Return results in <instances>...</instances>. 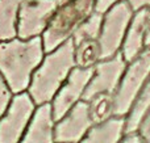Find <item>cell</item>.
Masks as SVG:
<instances>
[{
  "label": "cell",
  "mask_w": 150,
  "mask_h": 143,
  "mask_svg": "<svg viewBox=\"0 0 150 143\" xmlns=\"http://www.w3.org/2000/svg\"><path fill=\"white\" fill-rule=\"evenodd\" d=\"M45 57L42 37L0 41V74L13 93L28 91L32 75Z\"/></svg>",
  "instance_id": "cell-1"
},
{
  "label": "cell",
  "mask_w": 150,
  "mask_h": 143,
  "mask_svg": "<svg viewBox=\"0 0 150 143\" xmlns=\"http://www.w3.org/2000/svg\"><path fill=\"white\" fill-rule=\"evenodd\" d=\"M75 66L71 38L45 54L42 62L32 75L30 84L28 87V93L37 107L52 102L53 97Z\"/></svg>",
  "instance_id": "cell-2"
},
{
  "label": "cell",
  "mask_w": 150,
  "mask_h": 143,
  "mask_svg": "<svg viewBox=\"0 0 150 143\" xmlns=\"http://www.w3.org/2000/svg\"><path fill=\"white\" fill-rule=\"evenodd\" d=\"M95 12V0H67L58 4L42 33L45 54L73 37L78 28Z\"/></svg>",
  "instance_id": "cell-3"
},
{
  "label": "cell",
  "mask_w": 150,
  "mask_h": 143,
  "mask_svg": "<svg viewBox=\"0 0 150 143\" xmlns=\"http://www.w3.org/2000/svg\"><path fill=\"white\" fill-rule=\"evenodd\" d=\"M150 76V49L128 63L115 93L113 116L127 117Z\"/></svg>",
  "instance_id": "cell-4"
},
{
  "label": "cell",
  "mask_w": 150,
  "mask_h": 143,
  "mask_svg": "<svg viewBox=\"0 0 150 143\" xmlns=\"http://www.w3.org/2000/svg\"><path fill=\"white\" fill-rule=\"evenodd\" d=\"M134 11L132 9L128 0L113 4L103 13L100 36V60L115 57L121 51L122 42L132 21Z\"/></svg>",
  "instance_id": "cell-5"
},
{
  "label": "cell",
  "mask_w": 150,
  "mask_h": 143,
  "mask_svg": "<svg viewBox=\"0 0 150 143\" xmlns=\"http://www.w3.org/2000/svg\"><path fill=\"white\" fill-rule=\"evenodd\" d=\"M37 105L28 91L15 93L8 109L0 117V143H18Z\"/></svg>",
  "instance_id": "cell-6"
},
{
  "label": "cell",
  "mask_w": 150,
  "mask_h": 143,
  "mask_svg": "<svg viewBox=\"0 0 150 143\" xmlns=\"http://www.w3.org/2000/svg\"><path fill=\"white\" fill-rule=\"evenodd\" d=\"M103 13L93 12L88 18L75 30L71 37L74 46L75 64L78 67H93L100 60V36Z\"/></svg>",
  "instance_id": "cell-7"
},
{
  "label": "cell",
  "mask_w": 150,
  "mask_h": 143,
  "mask_svg": "<svg viewBox=\"0 0 150 143\" xmlns=\"http://www.w3.org/2000/svg\"><path fill=\"white\" fill-rule=\"evenodd\" d=\"M127 66L128 62L124 59L121 51L112 58L99 60L93 66V72L83 95V100L90 101L100 93L115 95Z\"/></svg>",
  "instance_id": "cell-8"
},
{
  "label": "cell",
  "mask_w": 150,
  "mask_h": 143,
  "mask_svg": "<svg viewBox=\"0 0 150 143\" xmlns=\"http://www.w3.org/2000/svg\"><path fill=\"white\" fill-rule=\"evenodd\" d=\"M58 7V0H24L18 12L17 37H41Z\"/></svg>",
  "instance_id": "cell-9"
},
{
  "label": "cell",
  "mask_w": 150,
  "mask_h": 143,
  "mask_svg": "<svg viewBox=\"0 0 150 143\" xmlns=\"http://www.w3.org/2000/svg\"><path fill=\"white\" fill-rule=\"evenodd\" d=\"M93 67H75L69 74L65 83L61 86L58 92L52 100L53 117L55 121L62 118L75 104L83 100V95L86 92L90 79L92 76Z\"/></svg>",
  "instance_id": "cell-10"
},
{
  "label": "cell",
  "mask_w": 150,
  "mask_h": 143,
  "mask_svg": "<svg viewBox=\"0 0 150 143\" xmlns=\"http://www.w3.org/2000/svg\"><path fill=\"white\" fill-rule=\"evenodd\" d=\"M93 125L95 123L91 118L88 102L80 100L62 118L55 121V142L79 143Z\"/></svg>",
  "instance_id": "cell-11"
},
{
  "label": "cell",
  "mask_w": 150,
  "mask_h": 143,
  "mask_svg": "<svg viewBox=\"0 0 150 143\" xmlns=\"http://www.w3.org/2000/svg\"><path fill=\"white\" fill-rule=\"evenodd\" d=\"M54 126L52 104L38 105L18 143H55Z\"/></svg>",
  "instance_id": "cell-12"
},
{
  "label": "cell",
  "mask_w": 150,
  "mask_h": 143,
  "mask_svg": "<svg viewBox=\"0 0 150 143\" xmlns=\"http://www.w3.org/2000/svg\"><path fill=\"white\" fill-rule=\"evenodd\" d=\"M145 16L146 7L134 11L121 47V54L128 63L137 58L145 49Z\"/></svg>",
  "instance_id": "cell-13"
},
{
  "label": "cell",
  "mask_w": 150,
  "mask_h": 143,
  "mask_svg": "<svg viewBox=\"0 0 150 143\" xmlns=\"http://www.w3.org/2000/svg\"><path fill=\"white\" fill-rule=\"evenodd\" d=\"M125 117L112 116L103 122L95 123L79 143H120L125 135Z\"/></svg>",
  "instance_id": "cell-14"
},
{
  "label": "cell",
  "mask_w": 150,
  "mask_h": 143,
  "mask_svg": "<svg viewBox=\"0 0 150 143\" xmlns=\"http://www.w3.org/2000/svg\"><path fill=\"white\" fill-rule=\"evenodd\" d=\"M24 0H0V41L17 37L18 12Z\"/></svg>",
  "instance_id": "cell-15"
},
{
  "label": "cell",
  "mask_w": 150,
  "mask_h": 143,
  "mask_svg": "<svg viewBox=\"0 0 150 143\" xmlns=\"http://www.w3.org/2000/svg\"><path fill=\"white\" fill-rule=\"evenodd\" d=\"M150 108V76L149 80L146 81L144 89L141 91L140 96L137 97L136 102L133 104L130 112L128 113L127 121H125V134L132 133V131H137L138 125H140L142 117L145 116V113L148 112Z\"/></svg>",
  "instance_id": "cell-16"
},
{
  "label": "cell",
  "mask_w": 150,
  "mask_h": 143,
  "mask_svg": "<svg viewBox=\"0 0 150 143\" xmlns=\"http://www.w3.org/2000/svg\"><path fill=\"white\" fill-rule=\"evenodd\" d=\"M88 107H90V114L93 123H99L108 120L113 116L115 108V95L109 93H100L90 100Z\"/></svg>",
  "instance_id": "cell-17"
},
{
  "label": "cell",
  "mask_w": 150,
  "mask_h": 143,
  "mask_svg": "<svg viewBox=\"0 0 150 143\" xmlns=\"http://www.w3.org/2000/svg\"><path fill=\"white\" fill-rule=\"evenodd\" d=\"M13 92L11 89L9 84L4 79V76L0 74V117L4 114V112L8 109L11 101L13 99Z\"/></svg>",
  "instance_id": "cell-18"
},
{
  "label": "cell",
  "mask_w": 150,
  "mask_h": 143,
  "mask_svg": "<svg viewBox=\"0 0 150 143\" xmlns=\"http://www.w3.org/2000/svg\"><path fill=\"white\" fill-rule=\"evenodd\" d=\"M137 131L142 137L144 143H150V108L142 117V120H141Z\"/></svg>",
  "instance_id": "cell-19"
},
{
  "label": "cell",
  "mask_w": 150,
  "mask_h": 143,
  "mask_svg": "<svg viewBox=\"0 0 150 143\" xmlns=\"http://www.w3.org/2000/svg\"><path fill=\"white\" fill-rule=\"evenodd\" d=\"M119 1H121V0H95V11L104 13L107 9H109L112 5Z\"/></svg>",
  "instance_id": "cell-20"
},
{
  "label": "cell",
  "mask_w": 150,
  "mask_h": 143,
  "mask_svg": "<svg viewBox=\"0 0 150 143\" xmlns=\"http://www.w3.org/2000/svg\"><path fill=\"white\" fill-rule=\"evenodd\" d=\"M120 143H144V139L138 134V131H132V133L125 134Z\"/></svg>",
  "instance_id": "cell-21"
},
{
  "label": "cell",
  "mask_w": 150,
  "mask_h": 143,
  "mask_svg": "<svg viewBox=\"0 0 150 143\" xmlns=\"http://www.w3.org/2000/svg\"><path fill=\"white\" fill-rule=\"evenodd\" d=\"M145 49H150V7H146L145 16Z\"/></svg>",
  "instance_id": "cell-22"
},
{
  "label": "cell",
  "mask_w": 150,
  "mask_h": 143,
  "mask_svg": "<svg viewBox=\"0 0 150 143\" xmlns=\"http://www.w3.org/2000/svg\"><path fill=\"white\" fill-rule=\"evenodd\" d=\"M133 11H137L144 7H150V0H128Z\"/></svg>",
  "instance_id": "cell-23"
},
{
  "label": "cell",
  "mask_w": 150,
  "mask_h": 143,
  "mask_svg": "<svg viewBox=\"0 0 150 143\" xmlns=\"http://www.w3.org/2000/svg\"><path fill=\"white\" fill-rule=\"evenodd\" d=\"M65 1H67V0H58V4H62V3H65Z\"/></svg>",
  "instance_id": "cell-24"
},
{
  "label": "cell",
  "mask_w": 150,
  "mask_h": 143,
  "mask_svg": "<svg viewBox=\"0 0 150 143\" xmlns=\"http://www.w3.org/2000/svg\"><path fill=\"white\" fill-rule=\"evenodd\" d=\"M55 143H59V142H55Z\"/></svg>",
  "instance_id": "cell-25"
}]
</instances>
